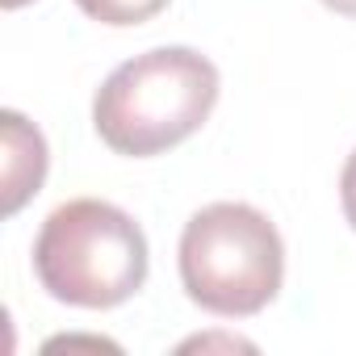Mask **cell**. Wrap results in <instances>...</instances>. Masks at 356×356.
Wrapping results in <instances>:
<instances>
[{"instance_id":"52a82bcc","label":"cell","mask_w":356,"mask_h":356,"mask_svg":"<svg viewBox=\"0 0 356 356\" xmlns=\"http://www.w3.org/2000/svg\"><path fill=\"white\" fill-rule=\"evenodd\" d=\"M323 5L331 13H339V17H356V0H323Z\"/></svg>"},{"instance_id":"6da1fadb","label":"cell","mask_w":356,"mask_h":356,"mask_svg":"<svg viewBox=\"0 0 356 356\" xmlns=\"http://www.w3.org/2000/svg\"><path fill=\"white\" fill-rule=\"evenodd\" d=\"M218 105V67L193 47L126 59L92 97V126L118 155L147 159L193 138Z\"/></svg>"},{"instance_id":"8992f818","label":"cell","mask_w":356,"mask_h":356,"mask_svg":"<svg viewBox=\"0 0 356 356\" xmlns=\"http://www.w3.org/2000/svg\"><path fill=\"white\" fill-rule=\"evenodd\" d=\"M339 206H343L348 227L356 231V151L348 155V163H343V172H339Z\"/></svg>"},{"instance_id":"ba28073f","label":"cell","mask_w":356,"mask_h":356,"mask_svg":"<svg viewBox=\"0 0 356 356\" xmlns=\"http://www.w3.org/2000/svg\"><path fill=\"white\" fill-rule=\"evenodd\" d=\"M5 9H22V5H30V0H0Z\"/></svg>"},{"instance_id":"277c9868","label":"cell","mask_w":356,"mask_h":356,"mask_svg":"<svg viewBox=\"0 0 356 356\" xmlns=\"http://www.w3.org/2000/svg\"><path fill=\"white\" fill-rule=\"evenodd\" d=\"M47 181V138L17 113H5V214H17Z\"/></svg>"},{"instance_id":"3957f363","label":"cell","mask_w":356,"mask_h":356,"mask_svg":"<svg viewBox=\"0 0 356 356\" xmlns=\"http://www.w3.org/2000/svg\"><path fill=\"white\" fill-rule=\"evenodd\" d=\"M181 285L222 318L260 314L285 281V243L268 214L243 202H214L181 231Z\"/></svg>"},{"instance_id":"7a4b0ae2","label":"cell","mask_w":356,"mask_h":356,"mask_svg":"<svg viewBox=\"0 0 356 356\" xmlns=\"http://www.w3.org/2000/svg\"><path fill=\"white\" fill-rule=\"evenodd\" d=\"M34 277L55 302L80 310L122 306L147 281V235L113 202H63L34 239Z\"/></svg>"},{"instance_id":"5b68a950","label":"cell","mask_w":356,"mask_h":356,"mask_svg":"<svg viewBox=\"0 0 356 356\" xmlns=\"http://www.w3.org/2000/svg\"><path fill=\"white\" fill-rule=\"evenodd\" d=\"M80 13L101 26H143L151 22L168 0H76Z\"/></svg>"}]
</instances>
